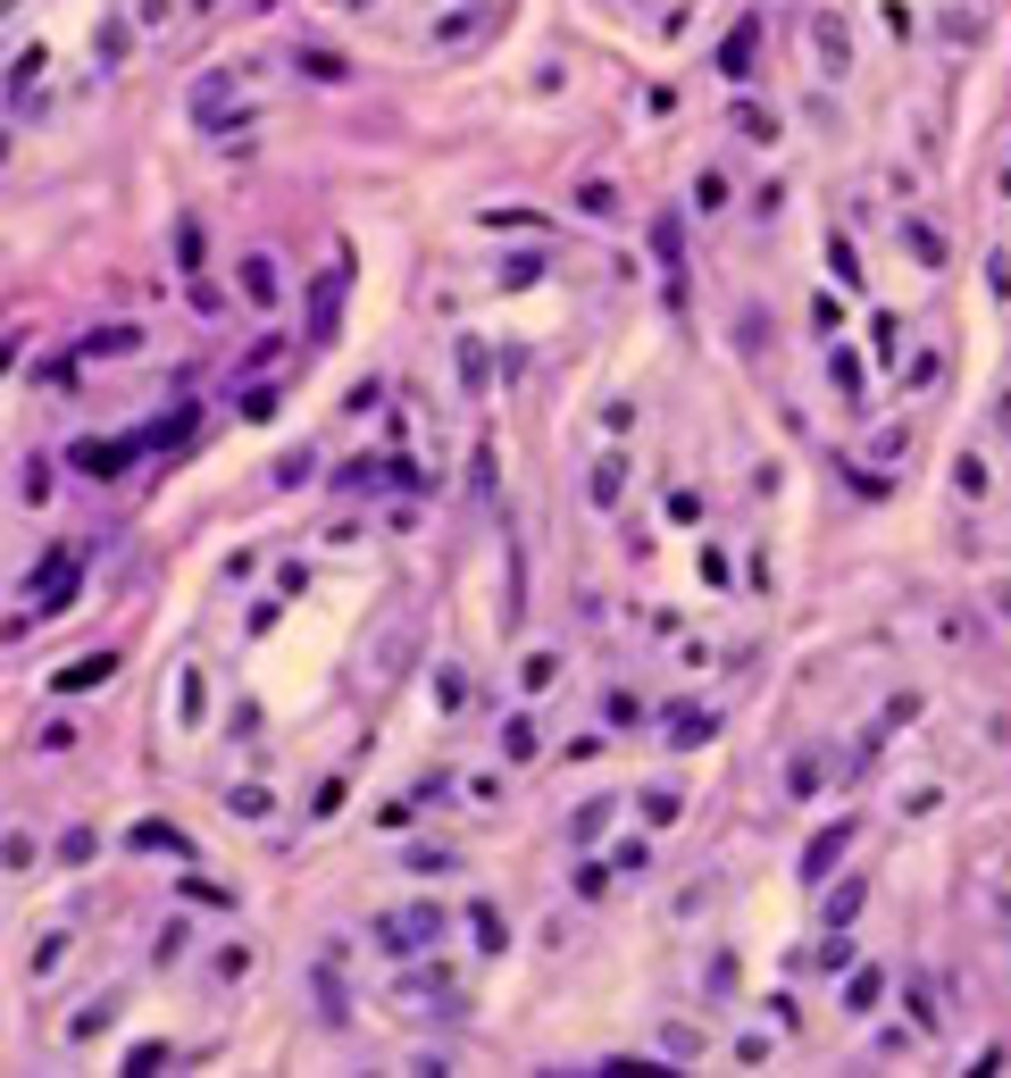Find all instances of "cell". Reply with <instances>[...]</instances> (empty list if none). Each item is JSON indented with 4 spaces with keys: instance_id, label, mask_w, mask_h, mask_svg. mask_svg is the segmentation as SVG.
Here are the masks:
<instances>
[{
    "instance_id": "cell-25",
    "label": "cell",
    "mask_w": 1011,
    "mask_h": 1078,
    "mask_svg": "<svg viewBox=\"0 0 1011 1078\" xmlns=\"http://www.w3.org/2000/svg\"><path fill=\"white\" fill-rule=\"evenodd\" d=\"M126 845H134V852H176V861L192 852V845H185V828H168V819H143V828H134Z\"/></svg>"
},
{
    "instance_id": "cell-12",
    "label": "cell",
    "mask_w": 1011,
    "mask_h": 1078,
    "mask_svg": "<svg viewBox=\"0 0 1011 1078\" xmlns=\"http://www.w3.org/2000/svg\"><path fill=\"white\" fill-rule=\"evenodd\" d=\"M168 702H176V728L192 736V728L209 719V678H201V669L185 661V669H176V694H168Z\"/></svg>"
},
{
    "instance_id": "cell-32",
    "label": "cell",
    "mask_w": 1011,
    "mask_h": 1078,
    "mask_svg": "<svg viewBox=\"0 0 1011 1078\" xmlns=\"http://www.w3.org/2000/svg\"><path fill=\"white\" fill-rule=\"evenodd\" d=\"M736 978H744V970H736V953L719 945L711 962H702V995H736Z\"/></svg>"
},
{
    "instance_id": "cell-27",
    "label": "cell",
    "mask_w": 1011,
    "mask_h": 1078,
    "mask_svg": "<svg viewBox=\"0 0 1011 1078\" xmlns=\"http://www.w3.org/2000/svg\"><path fill=\"white\" fill-rule=\"evenodd\" d=\"M460 385H469V401H486V394H493V377H486V343H477V335H460Z\"/></svg>"
},
{
    "instance_id": "cell-39",
    "label": "cell",
    "mask_w": 1011,
    "mask_h": 1078,
    "mask_svg": "<svg viewBox=\"0 0 1011 1078\" xmlns=\"http://www.w3.org/2000/svg\"><path fill=\"white\" fill-rule=\"evenodd\" d=\"M702 586H719V594L736 586V561H728V544H702Z\"/></svg>"
},
{
    "instance_id": "cell-5",
    "label": "cell",
    "mask_w": 1011,
    "mask_h": 1078,
    "mask_svg": "<svg viewBox=\"0 0 1011 1078\" xmlns=\"http://www.w3.org/2000/svg\"><path fill=\"white\" fill-rule=\"evenodd\" d=\"M234 84H243V67H209V76H201V84L185 93V117H192V126H209V117H226V109H234Z\"/></svg>"
},
{
    "instance_id": "cell-30",
    "label": "cell",
    "mask_w": 1011,
    "mask_h": 1078,
    "mask_svg": "<svg viewBox=\"0 0 1011 1078\" xmlns=\"http://www.w3.org/2000/svg\"><path fill=\"white\" fill-rule=\"evenodd\" d=\"M728 201H736V185H728L719 168H702V176H694V209H702V218H719Z\"/></svg>"
},
{
    "instance_id": "cell-22",
    "label": "cell",
    "mask_w": 1011,
    "mask_h": 1078,
    "mask_svg": "<svg viewBox=\"0 0 1011 1078\" xmlns=\"http://www.w3.org/2000/svg\"><path fill=\"white\" fill-rule=\"evenodd\" d=\"M895 234H903V251H911V260H919V268H945V234H937V227H928V218H903V227H895Z\"/></svg>"
},
{
    "instance_id": "cell-45",
    "label": "cell",
    "mask_w": 1011,
    "mask_h": 1078,
    "mask_svg": "<svg viewBox=\"0 0 1011 1078\" xmlns=\"http://www.w3.org/2000/svg\"><path fill=\"white\" fill-rule=\"evenodd\" d=\"M243 418H251V427H268V418H277V394H268V385H243Z\"/></svg>"
},
{
    "instance_id": "cell-21",
    "label": "cell",
    "mask_w": 1011,
    "mask_h": 1078,
    "mask_svg": "<svg viewBox=\"0 0 1011 1078\" xmlns=\"http://www.w3.org/2000/svg\"><path fill=\"white\" fill-rule=\"evenodd\" d=\"M67 953H75L67 928H42V945H34V962H25V978H59V970H67Z\"/></svg>"
},
{
    "instance_id": "cell-3",
    "label": "cell",
    "mask_w": 1011,
    "mask_h": 1078,
    "mask_svg": "<svg viewBox=\"0 0 1011 1078\" xmlns=\"http://www.w3.org/2000/svg\"><path fill=\"white\" fill-rule=\"evenodd\" d=\"M853 836H862V819H827V828L811 836V845H803V887H820V878L836 870L844 852H853Z\"/></svg>"
},
{
    "instance_id": "cell-46",
    "label": "cell",
    "mask_w": 1011,
    "mask_h": 1078,
    "mask_svg": "<svg viewBox=\"0 0 1011 1078\" xmlns=\"http://www.w3.org/2000/svg\"><path fill=\"white\" fill-rule=\"evenodd\" d=\"M987 293H994V302H1011V251H987Z\"/></svg>"
},
{
    "instance_id": "cell-24",
    "label": "cell",
    "mask_w": 1011,
    "mask_h": 1078,
    "mask_svg": "<svg viewBox=\"0 0 1011 1078\" xmlns=\"http://www.w3.org/2000/svg\"><path fill=\"white\" fill-rule=\"evenodd\" d=\"M903 1012H911V1028H919V1037H937V1028H945L937 986H928V978H911V986H903Z\"/></svg>"
},
{
    "instance_id": "cell-34",
    "label": "cell",
    "mask_w": 1011,
    "mask_h": 1078,
    "mask_svg": "<svg viewBox=\"0 0 1011 1078\" xmlns=\"http://www.w3.org/2000/svg\"><path fill=\"white\" fill-rule=\"evenodd\" d=\"M711 736V711H669V744L686 753V744H702Z\"/></svg>"
},
{
    "instance_id": "cell-29",
    "label": "cell",
    "mask_w": 1011,
    "mask_h": 1078,
    "mask_svg": "<svg viewBox=\"0 0 1011 1078\" xmlns=\"http://www.w3.org/2000/svg\"><path fill=\"white\" fill-rule=\"evenodd\" d=\"M301 76H310V84H343V76H352V59H343V51H319V42H310V51H301Z\"/></svg>"
},
{
    "instance_id": "cell-9",
    "label": "cell",
    "mask_w": 1011,
    "mask_h": 1078,
    "mask_svg": "<svg viewBox=\"0 0 1011 1078\" xmlns=\"http://www.w3.org/2000/svg\"><path fill=\"white\" fill-rule=\"evenodd\" d=\"M134 34H143V25H134V18H117V9L93 25V67H101V76H117V67L134 59Z\"/></svg>"
},
{
    "instance_id": "cell-17",
    "label": "cell",
    "mask_w": 1011,
    "mask_h": 1078,
    "mask_svg": "<svg viewBox=\"0 0 1011 1078\" xmlns=\"http://www.w3.org/2000/svg\"><path fill=\"white\" fill-rule=\"evenodd\" d=\"M110 669H117V652H84V661H67V669L51 678V694H84V685H101Z\"/></svg>"
},
{
    "instance_id": "cell-31",
    "label": "cell",
    "mask_w": 1011,
    "mask_h": 1078,
    "mask_svg": "<svg viewBox=\"0 0 1011 1078\" xmlns=\"http://www.w3.org/2000/svg\"><path fill=\"white\" fill-rule=\"evenodd\" d=\"M827 276H836V284H853V293H862V251L844 243V234H827Z\"/></svg>"
},
{
    "instance_id": "cell-40",
    "label": "cell",
    "mask_w": 1011,
    "mask_h": 1078,
    "mask_svg": "<svg viewBox=\"0 0 1011 1078\" xmlns=\"http://www.w3.org/2000/svg\"><path fill=\"white\" fill-rule=\"evenodd\" d=\"M444 870H460V852H435V845L410 852V878H444Z\"/></svg>"
},
{
    "instance_id": "cell-28",
    "label": "cell",
    "mask_w": 1011,
    "mask_h": 1078,
    "mask_svg": "<svg viewBox=\"0 0 1011 1078\" xmlns=\"http://www.w3.org/2000/svg\"><path fill=\"white\" fill-rule=\"evenodd\" d=\"M636 812H644V828H669V819L686 812V795H677V786H644V795H636Z\"/></svg>"
},
{
    "instance_id": "cell-50",
    "label": "cell",
    "mask_w": 1011,
    "mask_h": 1078,
    "mask_svg": "<svg viewBox=\"0 0 1011 1078\" xmlns=\"http://www.w3.org/2000/svg\"><path fill=\"white\" fill-rule=\"evenodd\" d=\"M493 276H502V284H535V276H543V260H535V251H527V260H502V268H493Z\"/></svg>"
},
{
    "instance_id": "cell-16",
    "label": "cell",
    "mask_w": 1011,
    "mask_h": 1078,
    "mask_svg": "<svg viewBox=\"0 0 1011 1078\" xmlns=\"http://www.w3.org/2000/svg\"><path fill=\"white\" fill-rule=\"evenodd\" d=\"M878 995H886V970H878V962H862L853 978H844V1012H853V1021H869V1012H878Z\"/></svg>"
},
{
    "instance_id": "cell-52",
    "label": "cell",
    "mask_w": 1011,
    "mask_h": 1078,
    "mask_svg": "<svg viewBox=\"0 0 1011 1078\" xmlns=\"http://www.w3.org/2000/svg\"><path fill=\"white\" fill-rule=\"evenodd\" d=\"M34 744H42V753H67L75 728H67V719H42V736H34Z\"/></svg>"
},
{
    "instance_id": "cell-14",
    "label": "cell",
    "mask_w": 1011,
    "mask_h": 1078,
    "mask_svg": "<svg viewBox=\"0 0 1011 1078\" xmlns=\"http://www.w3.org/2000/svg\"><path fill=\"white\" fill-rule=\"evenodd\" d=\"M435 711H444V719L477 711V678H469L460 661H444V669H435Z\"/></svg>"
},
{
    "instance_id": "cell-26",
    "label": "cell",
    "mask_w": 1011,
    "mask_h": 1078,
    "mask_svg": "<svg viewBox=\"0 0 1011 1078\" xmlns=\"http://www.w3.org/2000/svg\"><path fill=\"white\" fill-rule=\"evenodd\" d=\"M953 493H961V502L994 493V469H987V452H961V460H953Z\"/></svg>"
},
{
    "instance_id": "cell-56",
    "label": "cell",
    "mask_w": 1011,
    "mask_h": 1078,
    "mask_svg": "<svg viewBox=\"0 0 1011 1078\" xmlns=\"http://www.w3.org/2000/svg\"><path fill=\"white\" fill-rule=\"evenodd\" d=\"M994 603H1003V619H1011V586H1003V594H994Z\"/></svg>"
},
{
    "instance_id": "cell-8",
    "label": "cell",
    "mask_w": 1011,
    "mask_h": 1078,
    "mask_svg": "<svg viewBox=\"0 0 1011 1078\" xmlns=\"http://www.w3.org/2000/svg\"><path fill=\"white\" fill-rule=\"evenodd\" d=\"M493 753H502L510 770H527V761H543V728H535V711H510L502 728H493Z\"/></svg>"
},
{
    "instance_id": "cell-18",
    "label": "cell",
    "mask_w": 1011,
    "mask_h": 1078,
    "mask_svg": "<svg viewBox=\"0 0 1011 1078\" xmlns=\"http://www.w3.org/2000/svg\"><path fill=\"white\" fill-rule=\"evenodd\" d=\"M143 352V326H93L84 335V359H134Z\"/></svg>"
},
{
    "instance_id": "cell-38",
    "label": "cell",
    "mask_w": 1011,
    "mask_h": 1078,
    "mask_svg": "<svg viewBox=\"0 0 1011 1078\" xmlns=\"http://www.w3.org/2000/svg\"><path fill=\"white\" fill-rule=\"evenodd\" d=\"M469 928H477V953H502V945H510V936H502V911H493V903H477Z\"/></svg>"
},
{
    "instance_id": "cell-11",
    "label": "cell",
    "mask_w": 1011,
    "mask_h": 1078,
    "mask_svg": "<svg viewBox=\"0 0 1011 1078\" xmlns=\"http://www.w3.org/2000/svg\"><path fill=\"white\" fill-rule=\"evenodd\" d=\"M67 594H75V552H51V561L34 568V603L42 610H67Z\"/></svg>"
},
{
    "instance_id": "cell-19",
    "label": "cell",
    "mask_w": 1011,
    "mask_h": 1078,
    "mask_svg": "<svg viewBox=\"0 0 1011 1078\" xmlns=\"http://www.w3.org/2000/svg\"><path fill=\"white\" fill-rule=\"evenodd\" d=\"M268 812H277V795H268L260 777H251V786H226V819H243V828H260Z\"/></svg>"
},
{
    "instance_id": "cell-51",
    "label": "cell",
    "mask_w": 1011,
    "mask_h": 1078,
    "mask_svg": "<svg viewBox=\"0 0 1011 1078\" xmlns=\"http://www.w3.org/2000/svg\"><path fill=\"white\" fill-rule=\"evenodd\" d=\"M611 870H653V845H636V836H627V845L611 852Z\"/></svg>"
},
{
    "instance_id": "cell-35",
    "label": "cell",
    "mask_w": 1011,
    "mask_h": 1078,
    "mask_svg": "<svg viewBox=\"0 0 1011 1078\" xmlns=\"http://www.w3.org/2000/svg\"><path fill=\"white\" fill-rule=\"evenodd\" d=\"M251 970H260V945H243V936H234V945L218 953V978L234 986V978H251Z\"/></svg>"
},
{
    "instance_id": "cell-2",
    "label": "cell",
    "mask_w": 1011,
    "mask_h": 1078,
    "mask_svg": "<svg viewBox=\"0 0 1011 1078\" xmlns=\"http://www.w3.org/2000/svg\"><path fill=\"white\" fill-rule=\"evenodd\" d=\"M444 928H451V920H444L435 903H418V911H385V920H376V945L394 953V962H410V953H418V945H435Z\"/></svg>"
},
{
    "instance_id": "cell-55",
    "label": "cell",
    "mask_w": 1011,
    "mask_h": 1078,
    "mask_svg": "<svg viewBox=\"0 0 1011 1078\" xmlns=\"http://www.w3.org/2000/svg\"><path fill=\"white\" fill-rule=\"evenodd\" d=\"M994 192H1003V201H1011V159H1003V168H994Z\"/></svg>"
},
{
    "instance_id": "cell-42",
    "label": "cell",
    "mask_w": 1011,
    "mask_h": 1078,
    "mask_svg": "<svg viewBox=\"0 0 1011 1078\" xmlns=\"http://www.w3.org/2000/svg\"><path fill=\"white\" fill-rule=\"evenodd\" d=\"M937 803H945L937 786H903V803H895V812H903V819H928V812H937Z\"/></svg>"
},
{
    "instance_id": "cell-7",
    "label": "cell",
    "mask_w": 1011,
    "mask_h": 1078,
    "mask_svg": "<svg viewBox=\"0 0 1011 1078\" xmlns=\"http://www.w3.org/2000/svg\"><path fill=\"white\" fill-rule=\"evenodd\" d=\"M117 1012H126V986H93V995H84V1012H75V1021L59 1028V1037H67V1045H93L101 1028L117 1021Z\"/></svg>"
},
{
    "instance_id": "cell-47",
    "label": "cell",
    "mask_w": 1011,
    "mask_h": 1078,
    "mask_svg": "<svg viewBox=\"0 0 1011 1078\" xmlns=\"http://www.w3.org/2000/svg\"><path fill=\"white\" fill-rule=\"evenodd\" d=\"M168 18H176V0H134V25H143V34H159Z\"/></svg>"
},
{
    "instance_id": "cell-13",
    "label": "cell",
    "mask_w": 1011,
    "mask_h": 1078,
    "mask_svg": "<svg viewBox=\"0 0 1011 1078\" xmlns=\"http://www.w3.org/2000/svg\"><path fill=\"white\" fill-rule=\"evenodd\" d=\"M827 385H836V394H844V410H853V418L869 410V368H862V359H853V352H827Z\"/></svg>"
},
{
    "instance_id": "cell-49",
    "label": "cell",
    "mask_w": 1011,
    "mask_h": 1078,
    "mask_svg": "<svg viewBox=\"0 0 1011 1078\" xmlns=\"http://www.w3.org/2000/svg\"><path fill=\"white\" fill-rule=\"evenodd\" d=\"M176 260H185V276H192V268H201V227H192V218H185V227H176Z\"/></svg>"
},
{
    "instance_id": "cell-23",
    "label": "cell",
    "mask_w": 1011,
    "mask_h": 1078,
    "mask_svg": "<svg viewBox=\"0 0 1011 1078\" xmlns=\"http://www.w3.org/2000/svg\"><path fill=\"white\" fill-rule=\"evenodd\" d=\"M752 42H761V25H736V34H728V51H719V76H728V84H744L752 76Z\"/></svg>"
},
{
    "instance_id": "cell-4",
    "label": "cell",
    "mask_w": 1011,
    "mask_h": 1078,
    "mask_svg": "<svg viewBox=\"0 0 1011 1078\" xmlns=\"http://www.w3.org/2000/svg\"><path fill=\"white\" fill-rule=\"evenodd\" d=\"M234 293H243L251 310H277V302H284L277 260H268V251H243V260H234Z\"/></svg>"
},
{
    "instance_id": "cell-15",
    "label": "cell",
    "mask_w": 1011,
    "mask_h": 1078,
    "mask_svg": "<svg viewBox=\"0 0 1011 1078\" xmlns=\"http://www.w3.org/2000/svg\"><path fill=\"white\" fill-rule=\"evenodd\" d=\"M862 903H869V878L827 887V894H820V928H853V920H862Z\"/></svg>"
},
{
    "instance_id": "cell-41",
    "label": "cell",
    "mask_w": 1011,
    "mask_h": 1078,
    "mask_svg": "<svg viewBox=\"0 0 1011 1078\" xmlns=\"http://www.w3.org/2000/svg\"><path fill=\"white\" fill-rule=\"evenodd\" d=\"M937 368H945V359H937V352H919V359H903V385H911V394H928V385H937Z\"/></svg>"
},
{
    "instance_id": "cell-1",
    "label": "cell",
    "mask_w": 1011,
    "mask_h": 1078,
    "mask_svg": "<svg viewBox=\"0 0 1011 1078\" xmlns=\"http://www.w3.org/2000/svg\"><path fill=\"white\" fill-rule=\"evenodd\" d=\"M811 59H820V76H827V84L853 76V18H844V9H827V0L811 9Z\"/></svg>"
},
{
    "instance_id": "cell-36",
    "label": "cell",
    "mask_w": 1011,
    "mask_h": 1078,
    "mask_svg": "<svg viewBox=\"0 0 1011 1078\" xmlns=\"http://www.w3.org/2000/svg\"><path fill=\"white\" fill-rule=\"evenodd\" d=\"M736 134H744V143H778V117L752 109V101H736Z\"/></svg>"
},
{
    "instance_id": "cell-48",
    "label": "cell",
    "mask_w": 1011,
    "mask_h": 1078,
    "mask_svg": "<svg viewBox=\"0 0 1011 1078\" xmlns=\"http://www.w3.org/2000/svg\"><path fill=\"white\" fill-rule=\"evenodd\" d=\"M811 786H820V761H811V753L786 761V795H811Z\"/></svg>"
},
{
    "instance_id": "cell-6",
    "label": "cell",
    "mask_w": 1011,
    "mask_h": 1078,
    "mask_svg": "<svg viewBox=\"0 0 1011 1078\" xmlns=\"http://www.w3.org/2000/svg\"><path fill=\"white\" fill-rule=\"evenodd\" d=\"M134 452H143V443H101V436H84V443H67V469H84V477H126L134 469Z\"/></svg>"
},
{
    "instance_id": "cell-54",
    "label": "cell",
    "mask_w": 1011,
    "mask_h": 1078,
    "mask_svg": "<svg viewBox=\"0 0 1011 1078\" xmlns=\"http://www.w3.org/2000/svg\"><path fill=\"white\" fill-rule=\"evenodd\" d=\"M994 427H1003V436H1011V385H1003V401H994Z\"/></svg>"
},
{
    "instance_id": "cell-44",
    "label": "cell",
    "mask_w": 1011,
    "mask_h": 1078,
    "mask_svg": "<svg viewBox=\"0 0 1011 1078\" xmlns=\"http://www.w3.org/2000/svg\"><path fill=\"white\" fill-rule=\"evenodd\" d=\"M569 887H577V894H585V903H594V894H602V887H611V861H577V878H569Z\"/></svg>"
},
{
    "instance_id": "cell-10",
    "label": "cell",
    "mask_w": 1011,
    "mask_h": 1078,
    "mask_svg": "<svg viewBox=\"0 0 1011 1078\" xmlns=\"http://www.w3.org/2000/svg\"><path fill=\"white\" fill-rule=\"evenodd\" d=\"M627 469H636L627 452H602V460H594V477H585V511H618V493H627Z\"/></svg>"
},
{
    "instance_id": "cell-33",
    "label": "cell",
    "mask_w": 1011,
    "mask_h": 1078,
    "mask_svg": "<svg viewBox=\"0 0 1011 1078\" xmlns=\"http://www.w3.org/2000/svg\"><path fill=\"white\" fill-rule=\"evenodd\" d=\"M577 209H585V218H611V209H618V185H611V176H585V185H577Z\"/></svg>"
},
{
    "instance_id": "cell-53",
    "label": "cell",
    "mask_w": 1011,
    "mask_h": 1078,
    "mask_svg": "<svg viewBox=\"0 0 1011 1078\" xmlns=\"http://www.w3.org/2000/svg\"><path fill=\"white\" fill-rule=\"evenodd\" d=\"M310 812H319V819H335V812H343V777H326L319 795H310Z\"/></svg>"
},
{
    "instance_id": "cell-20",
    "label": "cell",
    "mask_w": 1011,
    "mask_h": 1078,
    "mask_svg": "<svg viewBox=\"0 0 1011 1078\" xmlns=\"http://www.w3.org/2000/svg\"><path fill=\"white\" fill-rule=\"evenodd\" d=\"M561 652H552V643H535V652H527V661H519V685H527V694H552V685H561Z\"/></svg>"
},
{
    "instance_id": "cell-37",
    "label": "cell",
    "mask_w": 1011,
    "mask_h": 1078,
    "mask_svg": "<svg viewBox=\"0 0 1011 1078\" xmlns=\"http://www.w3.org/2000/svg\"><path fill=\"white\" fill-rule=\"evenodd\" d=\"M569 836H577V845H602V836H611V803H585V812L569 819Z\"/></svg>"
},
{
    "instance_id": "cell-43",
    "label": "cell",
    "mask_w": 1011,
    "mask_h": 1078,
    "mask_svg": "<svg viewBox=\"0 0 1011 1078\" xmlns=\"http://www.w3.org/2000/svg\"><path fill=\"white\" fill-rule=\"evenodd\" d=\"M185 945H192V920H168V928H159V953H150V962H176Z\"/></svg>"
}]
</instances>
